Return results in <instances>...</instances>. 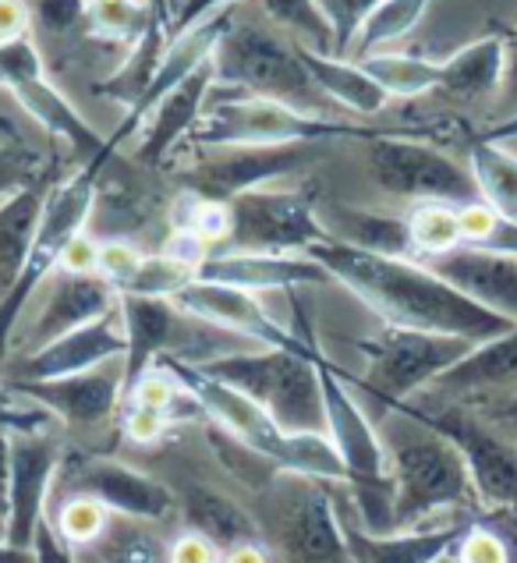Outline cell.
Returning a JSON list of instances; mask_svg holds the SVG:
<instances>
[{
  "instance_id": "cell-40",
  "label": "cell",
  "mask_w": 517,
  "mask_h": 563,
  "mask_svg": "<svg viewBox=\"0 0 517 563\" xmlns=\"http://www.w3.org/2000/svg\"><path fill=\"white\" fill-rule=\"evenodd\" d=\"M103 556H107V563H167V545L160 542L142 521L124 518L107 528Z\"/></svg>"
},
{
  "instance_id": "cell-21",
  "label": "cell",
  "mask_w": 517,
  "mask_h": 563,
  "mask_svg": "<svg viewBox=\"0 0 517 563\" xmlns=\"http://www.w3.org/2000/svg\"><path fill=\"white\" fill-rule=\"evenodd\" d=\"M11 390L32 400L36 408L57 415L68 426H100L121 405L124 376L92 368V373L61 376V379H14Z\"/></svg>"
},
{
  "instance_id": "cell-52",
  "label": "cell",
  "mask_w": 517,
  "mask_h": 563,
  "mask_svg": "<svg viewBox=\"0 0 517 563\" xmlns=\"http://www.w3.org/2000/svg\"><path fill=\"white\" fill-rule=\"evenodd\" d=\"M32 185V167L22 153H8L0 150V199L14 196L19 188Z\"/></svg>"
},
{
  "instance_id": "cell-35",
  "label": "cell",
  "mask_w": 517,
  "mask_h": 563,
  "mask_svg": "<svg viewBox=\"0 0 517 563\" xmlns=\"http://www.w3.org/2000/svg\"><path fill=\"white\" fill-rule=\"evenodd\" d=\"M160 0H86V32L103 43L135 46L153 25Z\"/></svg>"
},
{
  "instance_id": "cell-22",
  "label": "cell",
  "mask_w": 517,
  "mask_h": 563,
  "mask_svg": "<svg viewBox=\"0 0 517 563\" xmlns=\"http://www.w3.org/2000/svg\"><path fill=\"white\" fill-rule=\"evenodd\" d=\"M196 280L238 287L249 295L290 291L305 284H327L330 273L309 255H266V252H217L206 255L196 269Z\"/></svg>"
},
{
  "instance_id": "cell-5",
  "label": "cell",
  "mask_w": 517,
  "mask_h": 563,
  "mask_svg": "<svg viewBox=\"0 0 517 563\" xmlns=\"http://www.w3.org/2000/svg\"><path fill=\"white\" fill-rule=\"evenodd\" d=\"M322 405H327V437L341 454L348 486L362 510L365 532L391 536L394 532V478L386 443L369 422L359 400L348 390V376L327 355H319Z\"/></svg>"
},
{
  "instance_id": "cell-39",
  "label": "cell",
  "mask_w": 517,
  "mask_h": 563,
  "mask_svg": "<svg viewBox=\"0 0 517 563\" xmlns=\"http://www.w3.org/2000/svg\"><path fill=\"white\" fill-rule=\"evenodd\" d=\"M432 0H383L376 8L373 19L365 22V29L359 32V40H354V51H359V60L376 54V46L383 43H394L400 36H408V32L422 22V14L429 11Z\"/></svg>"
},
{
  "instance_id": "cell-13",
  "label": "cell",
  "mask_w": 517,
  "mask_h": 563,
  "mask_svg": "<svg viewBox=\"0 0 517 563\" xmlns=\"http://www.w3.org/2000/svg\"><path fill=\"white\" fill-rule=\"evenodd\" d=\"M0 86L11 89V96L19 100V107L25 110V114L36 124H43L51 135L68 142L86 164L100 153H114L107 146V139L96 132V128L78 114V110L64 100L51 82H46L43 57H40L32 40L0 46Z\"/></svg>"
},
{
  "instance_id": "cell-19",
  "label": "cell",
  "mask_w": 517,
  "mask_h": 563,
  "mask_svg": "<svg viewBox=\"0 0 517 563\" xmlns=\"http://www.w3.org/2000/svg\"><path fill=\"white\" fill-rule=\"evenodd\" d=\"M174 305L188 316H196L199 323H209L217 330H231L249 336L258 347H295L301 344V333H290L273 319L258 295L238 291V287L209 284V280H191L182 295L174 298Z\"/></svg>"
},
{
  "instance_id": "cell-51",
  "label": "cell",
  "mask_w": 517,
  "mask_h": 563,
  "mask_svg": "<svg viewBox=\"0 0 517 563\" xmlns=\"http://www.w3.org/2000/svg\"><path fill=\"white\" fill-rule=\"evenodd\" d=\"M29 22L32 14L25 8V0H0V46L29 40Z\"/></svg>"
},
{
  "instance_id": "cell-34",
  "label": "cell",
  "mask_w": 517,
  "mask_h": 563,
  "mask_svg": "<svg viewBox=\"0 0 517 563\" xmlns=\"http://www.w3.org/2000/svg\"><path fill=\"white\" fill-rule=\"evenodd\" d=\"M468 167H472L482 202L504 220L517 223V150L475 139L472 153H468Z\"/></svg>"
},
{
  "instance_id": "cell-46",
  "label": "cell",
  "mask_w": 517,
  "mask_h": 563,
  "mask_svg": "<svg viewBox=\"0 0 517 563\" xmlns=\"http://www.w3.org/2000/svg\"><path fill=\"white\" fill-rule=\"evenodd\" d=\"M167 422H170V415L156 408L128 405L124 411V432H128V440H135V443H156L167 432Z\"/></svg>"
},
{
  "instance_id": "cell-60",
  "label": "cell",
  "mask_w": 517,
  "mask_h": 563,
  "mask_svg": "<svg viewBox=\"0 0 517 563\" xmlns=\"http://www.w3.org/2000/svg\"><path fill=\"white\" fill-rule=\"evenodd\" d=\"M440 563H458V560H454V553H447V556H443Z\"/></svg>"
},
{
  "instance_id": "cell-32",
  "label": "cell",
  "mask_w": 517,
  "mask_h": 563,
  "mask_svg": "<svg viewBox=\"0 0 517 563\" xmlns=\"http://www.w3.org/2000/svg\"><path fill=\"white\" fill-rule=\"evenodd\" d=\"M167 46H170V22H167L164 8H160L153 25L145 29V36L132 46V51H128L124 64L100 86V92L132 110L142 96L150 92V86L156 82L160 64H164V57H167Z\"/></svg>"
},
{
  "instance_id": "cell-7",
  "label": "cell",
  "mask_w": 517,
  "mask_h": 563,
  "mask_svg": "<svg viewBox=\"0 0 517 563\" xmlns=\"http://www.w3.org/2000/svg\"><path fill=\"white\" fill-rule=\"evenodd\" d=\"M213 71L223 86L298 107L305 114L322 118V107L330 103L301 64V46L258 25H231L223 32L213 51Z\"/></svg>"
},
{
  "instance_id": "cell-8",
  "label": "cell",
  "mask_w": 517,
  "mask_h": 563,
  "mask_svg": "<svg viewBox=\"0 0 517 563\" xmlns=\"http://www.w3.org/2000/svg\"><path fill=\"white\" fill-rule=\"evenodd\" d=\"M365 132L341 121L305 114L263 96L238 92L231 100L206 103L199 124L191 128V146L199 150H231V146H295V142H333L359 139Z\"/></svg>"
},
{
  "instance_id": "cell-18",
  "label": "cell",
  "mask_w": 517,
  "mask_h": 563,
  "mask_svg": "<svg viewBox=\"0 0 517 563\" xmlns=\"http://www.w3.org/2000/svg\"><path fill=\"white\" fill-rule=\"evenodd\" d=\"M277 545L284 563H351L344 521L316 478H301L298 489L284 496L277 514Z\"/></svg>"
},
{
  "instance_id": "cell-9",
  "label": "cell",
  "mask_w": 517,
  "mask_h": 563,
  "mask_svg": "<svg viewBox=\"0 0 517 563\" xmlns=\"http://www.w3.org/2000/svg\"><path fill=\"white\" fill-rule=\"evenodd\" d=\"M369 368L362 386L369 397L391 411L404 400H411L418 390H426L440 376H447L458 362H464L475 351V344L447 333H426V330H400L383 327L380 336L362 341Z\"/></svg>"
},
{
  "instance_id": "cell-10",
  "label": "cell",
  "mask_w": 517,
  "mask_h": 563,
  "mask_svg": "<svg viewBox=\"0 0 517 563\" xmlns=\"http://www.w3.org/2000/svg\"><path fill=\"white\" fill-rule=\"evenodd\" d=\"M369 174L386 196L408 202H447V206H472L482 202L472 167L458 164L443 150L426 146L415 139L373 135L369 139Z\"/></svg>"
},
{
  "instance_id": "cell-16",
  "label": "cell",
  "mask_w": 517,
  "mask_h": 563,
  "mask_svg": "<svg viewBox=\"0 0 517 563\" xmlns=\"http://www.w3.org/2000/svg\"><path fill=\"white\" fill-rule=\"evenodd\" d=\"M57 489H68L72 496H92L110 514L132 521H164L174 514V493L150 475L128 468L110 457H68L61 461Z\"/></svg>"
},
{
  "instance_id": "cell-31",
  "label": "cell",
  "mask_w": 517,
  "mask_h": 563,
  "mask_svg": "<svg viewBox=\"0 0 517 563\" xmlns=\"http://www.w3.org/2000/svg\"><path fill=\"white\" fill-rule=\"evenodd\" d=\"M185 521L188 532H199L220 553L234 550L241 542H258V528L245 507H238L231 496H223L209 486H191L185 493Z\"/></svg>"
},
{
  "instance_id": "cell-48",
  "label": "cell",
  "mask_w": 517,
  "mask_h": 563,
  "mask_svg": "<svg viewBox=\"0 0 517 563\" xmlns=\"http://www.w3.org/2000/svg\"><path fill=\"white\" fill-rule=\"evenodd\" d=\"M40 22L51 32H68L75 25H82L86 19V0H40Z\"/></svg>"
},
{
  "instance_id": "cell-50",
  "label": "cell",
  "mask_w": 517,
  "mask_h": 563,
  "mask_svg": "<svg viewBox=\"0 0 517 563\" xmlns=\"http://www.w3.org/2000/svg\"><path fill=\"white\" fill-rule=\"evenodd\" d=\"M496 100L504 121L517 114V29L504 36V86H499Z\"/></svg>"
},
{
  "instance_id": "cell-33",
  "label": "cell",
  "mask_w": 517,
  "mask_h": 563,
  "mask_svg": "<svg viewBox=\"0 0 517 563\" xmlns=\"http://www.w3.org/2000/svg\"><path fill=\"white\" fill-rule=\"evenodd\" d=\"M337 241L354 245L362 252L376 255H394V260H408L415 255L411 249V231L408 217H391V213H373V209H337V231H330Z\"/></svg>"
},
{
  "instance_id": "cell-28",
  "label": "cell",
  "mask_w": 517,
  "mask_h": 563,
  "mask_svg": "<svg viewBox=\"0 0 517 563\" xmlns=\"http://www.w3.org/2000/svg\"><path fill=\"white\" fill-rule=\"evenodd\" d=\"M301 64L309 68L312 82L319 92L327 96L330 103H341L354 114H380V110L391 103V96L380 89V82L369 75L359 60H344V57H330L301 46Z\"/></svg>"
},
{
  "instance_id": "cell-43",
  "label": "cell",
  "mask_w": 517,
  "mask_h": 563,
  "mask_svg": "<svg viewBox=\"0 0 517 563\" xmlns=\"http://www.w3.org/2000/svg\"><path fill=\"white\" fill-rule=\"evenodd\" d=\"M458 563H514V553L504 536H496L486 525H468V532L454 545Z\"/></svg>"
},
{
  "instance_id": "cell-3",
  "label": "cell",
  "mask_w": 517,
  "mask_h": 563,
  "mask_svg": "<svg viewBox=\"0 0 517 563\" xmlns=\"http://www.w3.org/2000/svg\"><path fill=\"white\" fill-rule=\"evenodd\" d=\"M319 355L312 333H301L295 347L234 351L213 362H202L209 376L252 397L284 432H327V405H322Z\"/></svg>"
},
{
  "instance_id": "cell-11",
  "label": "cell",
  "mask_w": 517,
  "mask_h": 563,
  "mask_svg": "<svg viewBox=\"0 0 517 563\" xmlns=\"http://www.w3.org/2000/svg\"><path fill=\"white\" fill-rule=\"evenodd\" d=\"M391 411L411 415L415 422H422L440 432V437H447L464 454L468 475H472L479 500L493 510H504L517 518V443L499 437L496 429L479 422V418L464 408H436L432 411V408H418L411 400H404V405H397Z\"/></svg>"
},
{
  "instance_id": "cell-38",
  "label": "cell",
  "mask_w": 517,
  "mask_h": 563,
  "mask_svg": "<svg viewBox=\"0 0 517 563\" xmlns=\"http://www.w3.org/2000/svg\"><path fill=\"white\" fill-rule=\"evenodd\" d=\"M196 263L177 260L174 252H160V255H142L135 273L128 277L121 287V295H139V298H160V301H174L185 287L196 280Z\"/></svg>"
},
{
  "instance_id": "cell-49",
  "label": "cell",
  "mask_w": 517,
  "mask_h": 563,
  "mask_svg": "<svg viewBox=\"0 0 517 563\" xmlns=\"http://www.w3.org/2000/svg\"><path fill=\"white\" fill-rule=\"evenodd\" d=\"M167 563H220V550L199 532H185L170 542Z\"/></svg>"
},
{
  "instance_id": "cell-54",
  "label": "cell",
  "mask_w": 517,
  "mask_h": 563,
  "mask_svg": "<svg viewBox=\"0 0 517 563\" xmlns=\"http://www.w3.org/2000/svg\"><path fill=\"white\" fill-rule=\"evenodd\" d=\"M32 553H36V563H75L72 556V545L57 536L54 525H40L36 542H32Z\"/></svg>"
},
{
  "instance_id": "cell-27",
  "label": "cell",
  "mask_w": 517,
  "mask_h": 563,
  "mask_svg": "<svg viewBox=\"0 0 517 563\" xmlns=\"http://www.w3.org/2000/svg\"><path fill=\"white\" fill-rule=\"evenodd\" d=\"M432 386L443 397H517V327L490 344H479Z\"/></svg>"
},
{
  "instance_id": "cell-23",
  "label": "cell",
  "mask_w": 517,
  "mask_h": 563,
  "mask_svg": "<svg viewBox=\"0 0 517 563\" xmlns=\"http://www.w3.org/2000/svg\"><path fill=\"white\" fill-rule=\"evenodd\" d=\"M51 295L43 298V309L36 316V327L29 333L32 351L57 341L78 327H89L96 319L118 312L121 295L110 287L100 273H68L57 269L51 277Z\"/></svg>"
},
{
  "instance_id": "cell-57",
  "label": "cell",
  "mask_w": 517,
  "mask_h": 563,
  "mask_svg": "<svg viewBox=\"0 0 517 563\" xmlns=\"http://www.w3.org/2000/svg\"><path fill=\"white\" fill-rule=\"evenodd\" d=\"M482 139H486V142H499V146H517V114L507 118V121H496Z\"/></svg>"
},
{
  "instance_id": "cell-36",
  "label": "cell",
  "mask_w": 517,
  "mask_h": 563,
  "mask_svg": "<svg viewBox=\"0 0 517 563\" xmlns=\"http://www.w3.org/2000/svg\"><path fill=\"white\" fill-rule=\"evenodd\" d=\"M362 68L380 82V89L400 100H415V96H426L432 89H440V64L426 60V57H411V54H369L359 60Z\"/></svg>"
},
{
  "instance_id": "cell-25",
  "label": "cell",
  "mask_w": 517,
  "mask_h": 563,
  "mask_svg": "<svg viewBox=\"0 0 517 563\" xmlns=\"http://www.w3.org/2000/svg\"><path fill=\"white\" fill-rule=\"evenodd\" d=\"M213 82H217V71H213V57H209L202 68L191 71L182 86H174L164 100L153 107L150 121H145V135L135 146L139 164H145V167L164 164L177 142L191 135V128L199 124L202 110L209 103V89H213Z\"/></svg>"
},
{
  "instance_id": "cell-1",
  "label": "cell",
  "mask_w": 517,
  "mask_h": 563,
  "mask_svg": "<svg viewBox=\"0 0 517 563\" xmlns=\"http://www.w3.org/2000/svg\"><path fill=\"white\" fill-rule=\"evenodd\" d=\"M305 255L327 269L330 280L359 295L386 327L461 336L475 347L514 330V323L493 316L472 298H464L458 287H450L443 277H436L426 263L362 252L337 238L319 241Z\"/></svg>"
},
{
  "instance_id": "cell-15",
  "label": "cell",
  "mask_w": 517,
  "mask_h": 563,
  "mask_svg": "<svg viewBox=\"0 0 517 563\" xmlns=\"http://www.w3.org/2000/svg\"><path fill=\"white\" fill-rule=\"evenodd\" d=\"M322 156V142H295V146H231V150H213L196 164L188 174L191 196L213 199V202H231L234 196L266 188L270 181H280L312 167Z\"/></svg>"
},
{
  "instance_id": "cell-20",
  "label": "cell",
  "mask_w": 517,
  "mask_h": 563,
  "mask_svg": "<svg viewBox=\"0 0 517 563\" xmlns=\"http://www.w3.org/2000/svg\"><path fill=\"white\" fill-rule=\"evenodd\" d=\"M426 266L450 287H458L464 298L517 327V255L461 245L447 255L426 260Z\"/></svg>"
},
{
  "instance_id": "cell-26",
  "label": "cell",
  "mask_w": 517,
  "mask_h": 563,
  "mask_svg": "<svg viewBox=\"0 0 517 563\" xmlns=\"http://www.w3.org/2000/svg\"><path fill=\"white\" fill-rule=\"evenodd\" d=\"M344 521V518H341ZM468 532V525H440V528H411V532L373 536L365 528L344 521V539L351 563H440Z\"/></svg>"
},
{
  "instance_id": "cell-58",
  "label": "cell",
  "mask_w": 517,
  "mask_h": 563,
  "mask_svg": "<svg viewBox=\"0 0 517 563\" xmlns=\"http://www.w3.org/2000/svg\"><path fill=\"white\" fill-rule=\"evenodd\" d=\"M0 563H36V553L32 550H14L4 539H0Z\"/></svg>"
},
{
  "instance_id": "cell-55",
  "label": "cell",
  "mask_w": 517,
  "mask_h": 563,
  "mask_svg": "<svg viewBox=\"0 0 517 563\" xmlns=\"http://www.w3.org/2000/svg\"><path fill=\"white\" fill-rule=\"evenodd\" d=\"M40 411L29 415V411H19V408H8L4 397H0V429H11V432H40V426H43V415Z\"/></svg>"
},
{
  "instance_id": "cell-56",
  "label": "cell",
  "mask_w": 517,
  "mask_h": 563,
  "mask_svg": "<svg viewBox=\"0 0 517 563\" xmlns=\"http://www.w3.org/2000/svg\"><path fill=\"white\" fill-rule=\"evenodd\" d=\"M220 563H270V553L263 550V542H241L234 550L220 553Z\"/></svg>"
},
{
  "instance_id": "cell-2",
  "label": "cell",
  "mask_w": 517,
  "mask_h": 563,
  "mask_svg": "<svg viewBox=\"0 0 517 563\" xmlns=\"http://www.w3.org/2000/svg\"><path fill=\"white\" fill-rule=\"evenodd\" d=\"M156 365H164L177 379V386L196 400V408L206 411L213 422L238 440L249 454L270 461L273 468L287 475L316 478V482H348L341 454L333 450L327 432H284L273 418L234 386L220 383L206 368L182 362L174 355H160Z\"/></svg>"
},
{
  "instance_id": "cell-59",
  "label": "cell",
  "mask_w": 517,
  "mask_h": 563,
  "mask_svg": "<svg viewBox=\"0 0 517 563\" xmlns=\"http://www.w3.org/2000/svg\"><path fill=\"white\" fill-rule=\"evenodd\" d=\"M499 422L504 426H510L514 432H517V397H510V400H504V405H499Z\"/></svg>"
},
{
  "instance_id": "cell-30",
  "label": "cell",
  "mask_w": 517,
  "mask_h": 563,
  "mask_svg": "<svg viewBox=\"0 0 517 563\" xmlns=\"http://www.w3.org/2000/svg\"><path fill=\"white\" fill-rule=\"evenodd\" d=\"M504 86V36H486L440 64V89L458 100H496Z\"/></svg>"
},
{
  "instance_id": "cell-17",
  "label": "cell",
  "mask_w": 517,
  "mask_h": 563,
  "mask_svg": "<svg viewBox=\"0 0 517 563\" xmlns=\"http://www.w3.org/2000/svg\"><path fill=\"white\" fill-rule=\"evenodd\" d=\"M61 468V450L43 432H19L11 437V478H8V514L4 539L14 550H32L43 525L46 500L54 493V478Z\"/></svg>"
},
{
  "instance_id": "cell-44",
  "label": "cell",
  "mask_w": 517,
  "mask_h": 563,
  "mask_svg": "<svg viewBox=\"0 0 517 563\" xmlns=\"http://www.w3.org/2000/svg\"><path fill=\"white\" fill-rule=\"evenodd\" d=\"M263 8H266V14H270L273 22L290 25V29H298V32H309V36H316V40L333 46L330 25L322 22L316 0H263Z\"/></svg>"
},
{
  "instance_id": "cell-41",
  "label": "cell",
  "mask_w": 517,
  "mask_h": 563,
  "mask_svg": "<svg viewBox=\"0 0 517 563\" xmlns=\"http://www.w3.org/2000/svg\"><path fill=\"white\" fill-rule=\"evenodd\" d=\"M57 536L68 545H89L107 536L110 510L92 496H68L57 510Z\"/></svg>"
},
{
  "instance_id": "cell-42",
  "label": "cell",
  "mask_w": 517,
  "mask_h": 563,
  "mask_svg": "<svg viewBox=\"0 0 517 563\" xmlns=\"http://www.w3.org/2000/svg\"><path fill=\"white\" fill-rule=\"evenodd\" d=\"M380 4L383 0H316L322 22L330 25L337 57L354 51V40H359V32L365 29L369 19H373Z\"/></svg>"
},
{
  "instance_id": "cell-37",
  "label": "cell",
  "mask_w": 517,
  "mask_h": 563,
  "mask_svg": "<svg viewBox=\"0 0 517 563\" xmlns=\"http://www.w3.org/2000/svg\"><path fill=\"white\" fill-rule=\"evenodd\" d=\"M408 231H411V249L422 260H436L464 245L461 234V206L447 202H418L408 213Z\"/></svg>"
},
{
  "instance_id": "cell-53",
  "label": "cell",
  "mask_w": 517,
  "mask_h": 563,
  "mask_svg": "<svg viewBox=\"0 0 517 563\" xmlns=\"http://www.w3.org/2000/svg\"><path fill=\"white\" fill-rule=\"evenodd\" d=\"M96 260H100V241H92L82 231L68 249H64L61 269H68V273H96Z\"/></svg>"
},
{
  "instance_id": "cell-6",
  "label": "cell",
  "mask_w": 517,
  "mask_h": 563,
  "mask_svg": "<svg viewBox=\"0 0 517 563\" xmlns=\"http://www.w3.org/2000/svg\"><path fill=\"white\" fill-rule=\"evenodd\" d=\"M110 156L114 153H100L96 159H89V164L78 167L68 181H61L57 188L46 191L43 217H40L36 238H32V249L25 255V266L11 291L0 298V362L8 358V347H11V336H14V327H19L22 309L61 269L64 249L86 231L92 206H96V178H100V170L107 167Z\"/></svg>"
},
{
  "instance_id": "cell-14",
  "label": "cell",
  "mask_w": 517,
  "mask_h": 563,
  "mask_svg": "<svg viewBox=\"0 0 517 563\" xmlns=\"http://www.w3.org/2000/svg\"><path fill=\"white\" fill-rule=\"evenodd\" d=\"M118 312H121L124 336H128V351L121 362L124 394L142 379V373H150L160 355H174L191 365L206 362L202 347L196 344V330H202L199 319L182 312L174 301L121 295Z\"/></svg>"
},
{
  "instance_id": "cell-24",
  "label": "cell",
  "mask_w": 517,
  "mask_h": 563,
  "mask_svg": "<svg viewBox=\"0 0 517 563\" xmlns=\"http://www.w3.org/2000/svg\"><path fill=\"white\" fill-rule=\"evenodd\" d=\"M124 351H128L124 323L110 312L89 327H78L32 351L22 365V379H61V376L92 373V368H103L110 358L124 362Z\"/></svg>"
},
{
  "instance_id": "cell-4",
  "label": "cell",
  "mask_w": 517,
  "mask_h": 563,
  "mask_svg": "<svg viewBox=\"0 0 517 563\" xmlns=\"http://www.w3.org/2000/svg\"><path fill=\"white\" fill-rule=\"evenodd\" d=\"M383 443L391 454L394 478V532H411L432 514L468 507L475 500L464 454L436 429L394 411Z\"/></svg>"
},
{
  "instance_id": "cell-29",
  "label": "cell",
  "mask_w": 517,
  "mask_h": 563,
  "mask_svg": "<svg viewBox=\"0 0 517 563\" xmlns=\"http://www.w3.org/2000/svg\"><path fill=\"white\" fill-rule=\"evenodd\" d=\"M43 202H46V188L40 181L0 199V298L11 291L25 266V255L32 249V238H36L43 217Z\"/></svg>"
},
{
  "instance_id": "cell-47",
  "label": "cell",
  "mask_w": 517,
  "mask_h": 563,
  "mask_svg": "<svg viewBox=\"0 0 517 563\" xmlns=\"http://www.w3.org/2000/svg\"><path fill=\"white\" fill-rule=\"evenodd\" d=\"M241 4V0H188V4L182 8V14L170 22V40L182 36V32L196 29L209 19H220V14H231V8Z\"/></svg>"
},
{
  "instance_id": "cell-12",
  "label": "cell",
  "mask_w": 517,
  "mask_h": 563,
  "mask_svg": "<svg viewBox=\"0 0 517 563\" xmlns=\"http://www.w3.org/2000/svg\"><path fill=\"white\" fill-rule=\"evenodd\" d=\"M231 234L223 252H266V255H295L309 252L319 241H330V228L316 217L312 202L298 191L255 188L234 196Z\"/></svg>"
},
{
  "instance_id": "cell-45",
  "label": "cell",
  "mask_w": 517,
  "mask_h": 563,
  "mask_svg": "<svg viewBox=\"0 0 517 563\" xmlns=\"http://www.w3.org/2000/svg\"><path fill=\"white\" fill-rule=\"evenodd\" d=\"M139 260H142V255L132 245H128V241H103V245H100V260H96V273H100V277L121 295V287L135 273Z\"/></svg>"
}]
</instances>
